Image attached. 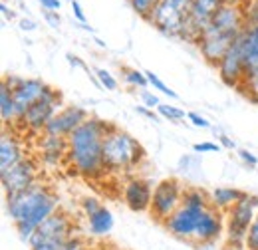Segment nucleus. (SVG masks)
Returning a JSON list of instances; mask_svg holds the SVG:
<instances>
[{"label": "nucleus", "mask_w": 258, "mask_h": 250, "mask_svg": "<svg viewBox=\"0 0 258 250\" xmlns=\"http://www.w3.org/2000/svg\"><path fill=\"white\" fill-rule=\"evenodd\" d=\"M6 215L12 222L14 230L22 240H30L36 228L50 219L56 211H60V197L54 189L46 183H36L34 187L26 189L22 193L4 197Z\"/></svg>", "instance_id": "nucleus-1"}, {"label": "nucleus", "mask_w": 258, "mask_h": 250, "mask_svg": "<svg viewBox=\"0 0 258 250\" xmlns=\"http://www.w3.org/2000/svg\"><path fill=\"white\" fill-rule=\"evenodd\" d=\"M111 125L113 123L105 119L90 115L86 123L80 125L68 137V167L74 171V175L88 181H97L107 173L103 165V139Z\"/></svg>", "instance_id": "nucleus-2"}, {"label": "nucleus", "mask_w": 258, "mask_h": 250, "mask_svg": "<svg viewBox=\"0 0 258 250\" xmlns=\"http://www.w3.org/2000/svg\"><path fill=\"white\" fill-rule=\"evenodd\" d=\"M147 159L145 147L125 129L113 123L103 139V165L111 175H125Z\"/></svg>", "instance_id": "nucleus-3"}, {"label": "nucleus", "mask_w": 258, "mask_h": 250, "mask_svg": "<svg viewBox=\"0 0 258 250\" xmlns=\"http://www.w3.org/2000/svg\"><path fill=\"white\" fill-rule=\"evenodd\" d=\"M258 215V195L246 193L228 213H226V228L223 238V250H246V234Z\"/></svg>", "instance_id": "nucleus-4"}, {"label": "nucleus", "mask_w": 258, "mask_h": 250, "mask_svg": "<svg viewBox=\"0 0 258 250\" xmlns=\"http://www.w3.org/2000/svg\"><path fill=\"white\" fill-rule=\"evenodd\" d=\"M64 107V97L62 92L56 90L54 86L48 84V90L40 101H36L32 107L24 113V117L18 121V127L34 137H40L46 133L48 123L56 117V113Z\"/></svg>", "instance_id": "nucleus-5"}, {"label": "nucleus", "mask_w": 258, "mask_h": 250, "mask_svg": "<svg viewBox=\"0 0 258 250\" xmlns=\"http://www.w3.org/2000/svg\"><path fill=\"white\" fill-rule=\"evenodd\" d=\"M183 195H185V185L181 183V179L165 177L161 181H157L155 189H153V201H151L149 217L157 220L159 224H163L181 207Z\"/></svg>", "instance_id": "nucleus-6"}, {"label": "nucleus", "mask_w": 258, "mask_h": 250, "mask_svg": "<svg viewBox=\"0 0 258 250\" xmlns=\"http://www.w3.org/2000/svg\"><path fill=\"white\" fill-rule=\"evenodd\" d=\"M40 161L38 157L26 155L20 163H16L14 167H10L8 171L0 173V185L4 197L22 193L26 189L34 187L36 183H40Z\"/></svg>", "instance_id": "nucleus-7"}, {"label": "nucleus", "mask_w": 258, "mask_h": 250, "mask_svg": "<svg viewBox=\"0 0 258 250\" xmlns=\"http://www.w3.org/2000/svg\"><path fill=\"white\" fill-rule=\"evenodd\" d=\"M76 234H78V230H76L74 217L68 211L60 209L36 228V232L30 236V240L26 244L30 246V244H38L44 240H70Z\"/></svg>", "instance_id": "nucleus-8"}, {"label": "nucleus", "mask_w": 258, "mask_h": 250, "mask_svg": "<svg viewBox=\"0 0 258 250\" xmlns=\"http://www.w3.org/2000/svg\"><path fill=\"white\" fill-rule=\"evenodd\" d=\"M226 228V217L225 213L217 211L215 207H209L207 211H203L197 232L193 238V246L203 248V246H221L223 238H225Z\"/></svg>", "instance_id": "nucleus-9"}, {"label": "nucleus", "mask_w": 258, "mask_h": 250, "mask_svg": "<svg viewBox=\"0 0 258 250\" xmlns=\"http://www.w3.org/2000/svg\"><path fill=\"white\" fill-rule=\"evenodd\" d=\"M203 211H207V209H199V207H191V205L181 203V207L163 222V228H165L173 238L191 244Z\"/></svg>", "instance_id": "nucleus-10"}, {"label": "nucleus", "mask_w": 258, "mask_h": 250, "mask_svg": "<svg viewBox=\"0 0 258 250\" xmlns=\"http://www.w3.org/2000/svg\"><path fill=\"white\" fill-rule=\"evenodd\" d=\"M153 189H155V185L149 179L139 177V175H131L123 183L121 199H123V203H125L129 211L149 215L151 201H153Z\"/></svg>", "instance_id": "nucleus-11"}, {"label": "nucleus", "mask_w": 258, "mask_h": 250, "mask_svg": "<svg viewBox=\"0 0 258 250\" xmlns=\"http://www.w3.org/2000/svg\"><path fill=\"white\" fill-rule=\"evenodd\" d=\"M219 78L230 88H238L244 74H246V62H244V52H242V32L236 36L232 42L230 50L225 54V58L217 66Z\"/></svg>", "instance_id": "nucleus-12"}, {"label": "nucleus", "mask_w": 258, "mask_h": 250, "mask_svg": "<svg viewBox=\"0 0 258 250\" xmlns=\"http://www.w3.org/2000/svg\"><path fill=\"white\" fill-rule=\"evenodd\" d=\"M36 149H38V161L42 167L46 169H58L62 165H68V137H58V135H50L44 133L38 137L36 141Z\"/></svg>", "instance_id": "nucleus-13"}, {"label": "nucleus", "mask_w": 258, "mask_h": 250, "mask_svg": "<svg viewBox=\"0 0 258 250\" xmlns=\"http://www.w3.org/2000/svg\"><path fill=\"white\" fill-rule=\"evenodd\" d=\"M244 28H246L244 10L242 6H232V4H223L211 18V24L207 26V30L232 36V38H236Z\"/></svg>", "instance_id": "nucleus-14"}, {"label": "nucleus", "mask_w": 258, "mask_h": 250, "mask_svg": "<svg viewBox=\"0 0 258 250\" xmlns=\"http://www.w3.org/2000/svg\"><path fill=\"white\" fill-rule=\"evenodd\" d=\"M90 119V111L82 105H64L56 117L48 123L46 133L50 135H58V137H70L80 125H84Z\"/></svg>", "instance_id": "nucleus-15"}, {"label": "nucleus", "mask_w": 258, "mask_h": 250, "mask_svg": "<svg viewBox=\"0 0 258 250\" xmlns=\"http://www.w3.org/2000/svg\"><path fill=\"white\" fill-rule=\"evenodd\" d=\"M185 20H187V14L169 6L167 2H159L157 8L153 10L151 18L147 20L153 28L165 34V36H171V38H181L183 34V26H185Z\"/></svg>", "instance_id": "nucleus-16"}, {"label": "nucleus", "mask_w": 258, "mask_h": 250, "mask_svg": "<svg viewBox=\"0 0 258 250\" xmlns=\"http://www.w3.org/2000/svg\"><path fill=\"white\" fill-rule=\"evenodd\" d=\"M48 90V84L44 80L38 78H22V82L12 90L14 95V103H16V113H18V121L24 117V113L32 107L36 101H40ZM16 121V125H18Z\"/></svg>", "instance_id": "nucleus-17"}, {"label": "nucleus", "mask_w": 258, "mask_h": 250, "mask_svg": "<svg viewBox=\"0 0 258 250\" xmlns=\"http://www.w3.org/2000/svg\"><path fill=\"white\" fill-rule=\"evenodd\" d=\"M234 40L236 38H232V36H225V34H215V32L211 30H205L203 36L199 38V42H197V48H199V52H201V56H203L205 62L217 68L219 62L225 58L226 52L230 50V46H232Z\"/></svg>", "instance_id": "nucleus-18"}, {"label": "nucleus", "mask_w": 258, "mask_h": 250, "mask_svg": "<svg viewBox=\"0 0 258 250\" xmlns=\"http://www.w3.org/2000/svg\"><path fill=\"white\" fill-rule=\"evenodd\" d=\"M26 157L22 139L14 133V129H2L0 137V173L8 171L16 163H20Z\"/></svg>", "instance_id": "nucleus-19"}, {"label": "nucleus", "mask_w": 258, "mask_h": 250, "mask_svg": "<svg viewBox=\"0 0 258 250\" xmlns=\"http://www.w3.org/2000/svg\"><path fill=\"white\" fill-rule=\"evenodd\" d=\"M246 195V191L238 187H228V185H223V187H215L213 191H209V197H211V207H215L217 211L221 213H228L242 197Z\"/></svg>", "instance_id": "nucleus-20"}, {"label": "nucleus", "mask_w": 258, "mask_h": 250, "mask_svg": "<svg viewBox=\"0 0 258 250\" xmlns=\"http://www.w3.org/2000/svg\"><path fill=\"white\" fill-rule=\"evenodd\" d=\"M86 222H88V230H90V236L94 238H105L113 226H115V219H113V213L103 205L101 209H97L94 215L86 217Z\"/></svg>", "instance_id": "nucleus-21"}, {"label": "nucleus", "mask_w": 258, "mask_h": 250, "mask_svg": "<svg viewBox=\"0 0 258 250\" xmlns=\"http://www.w3.org/2000/svg\"><path fill=\"white\" fill-rule=\"evenodd\" d=\"M0 117L4 129H14L18 121V113H16V103H14V95L12 90L0 82Z\"/></svg>", "instance_id": "nucleus-22"}, {"label": "nucleus", "mask_w": 258, "mask_h": 250, "mask_svg": "<svg viewBox=\"0 0 258 250\" xmlns=\"http://www.w3.org/2000/svg\"><path fill=\"white\" fill-rule=\"evenodd\" d=\"M242 52H244L246 68L258 66V26L242 30Z\"/></svg>", "instance_id": "nucleus-23"}, {"label": "nucleus", "mask_w": 258, "mask_h": 250, "mask_svg": "<svg viewBox=\"0 0 258 250\" xmlns=\"http://www.w3.org/2000/svg\"><path fill=\"white\" fill-rule=\"evenodd\" d=\"M236 90L242 92L252 103H258V66L246 68V74H244V78Z\"/></svg>", "instance_id": "nucleus-24"}, {"label": "nucleus", "mask_w": 258, "mask_h": 250, "mask_svg": "<svg viewBox=\"0 0 258 250\" xmlns=\"http://www.w3.org/2000/svg\"><path fill=\"white\" fill-rule=\"evenodd\" d=\"M121 78L123 82L131 86V88H137V90H145L149 88V80L145 76V72L137 70V68H129V66H123L121 68Z\"/></svg>", "instance_id": "nucleus-25"}, {"label": "nucleus", "mask_w": 258, "mask_h": 250, "mask_svg": "<svg viewBox=\"0 0 258 250\" xmlns=\"http://www.w3.org/2000/svg\"><path fill=\"white\" fill-rule=\"evenodd\" d=\"M155 111L159 113V117L167 119L169 123H179V121H185V117H187L185 109H181V107H177L173 103H161Z\"/></svg>", "instance_id": "nucleus-26"}, {"label": "nucleus", "mask_w": 258, "mask_h": 250, "mask_svg": "<svg viewBox=\"0 0 258 250\" xmlns=\"http://www.w3.org/2000/svg\"><path fill=\"white\" fill-rule=\"evenodd\" d=\"M159 2H161V0H129L131 8H133L143 20H149V18H151V14H153V10L157 8Z\"/></svg>", "instance_id": "nucleus-27"}, {"label": "nucleus", "mask_w": 258, "mask_h": 250, "mask_svg": "<svg viewBox=\"0 0 258 250\" xmlns=\"http://www.w3.org/2000/svg\"><path fill=\"white\" fill-rule=\"evenodd\" d=\"M145 76H147V80H149V88H153V92H159V94L167 95V97H171V99H177L179 95H177V92H173L165 82H163L161 78L157 76V74H153V72H145Z\"/></svg>", "instance_id": "nucleus-28"}, {"label": "nucleus", "mask_w": 258, "mask_h": 250, "mask_svg": "<svg viewBox=\"0 0 258 250\" xmlns=\"http://www.w3.org/2000/svg\"><path fill=\"white\" fill-rule=\"evenodd\" d=\"M94 74H96V78H97V84H99L105 92H115V90L119 88V84H117L115 76H111L105 68H96V70H94Z\"/></svg>", "instance_id": "nucleus-29"}, {"label": "nucleus", "mask_w": 258, "mask_h": 250, "mask_svg": "<svg viewBox=\"0 0 258 250\" xmlns=\"http://www.w3.org/2000/svg\"><path fill=\"white\" fill-rule=\"evenodd\" d=\"M244 10V20H246V28L258 26V0H246L242 4Z\"/></svg>", "instance_id": "nucleus-30"}, {"label": "nucleus", "mask_w": 258, "mask_h": 250, "mask_svg": "<svg viewBox=\"0 0 258 250\" xmlns=\"http://www.w3.org/2000/svg\"><path fill=\"white\" fill-rule=\"evenodd\" d=\"M103 207V203L96 199V197H84L82 201H80V209H82V215L84 217H90V215H94L97 209H101Z\"/></svg>", "instance_id": "nucleus-31"}, {"label": "nucleus", "mask_w": 258, "mask_h": 250, "mask_svg": "<svg viewBox=\"0 0 258 250\" xmlns=\"http://www.w3.org/2000/svg\"><path fill=\"white\" fill-rule=\"evenodd\" d=\"M139 97H141V105H145V107H149V109H157L163 103L161 99H159V95L153 94L149 88L139 90Z\"/></svg>", "instance_id": "nucleus-32"}, {"label": "nucleus", "mask_w": 258, "mask_h": 250, "mask_svg": "<svg viewBox=\"0 0 258 250\" xmlns=\"http://www.w3.org/2000/svg\"><path fill=\"white\" fill-rule=\"evenodd\" d=\"M66 250H96L94 244L84 236V234H76L72 236V240L68 242V248Z\"/></svg>", "instance_id": "nucleus-33"}, {"label": "nucleus", "mask_w": 258, "mask_h": 250, "mask_svg": "<svg viewBox=\"0 0 258 250\" xmlns=\"http://www.w3.org/2000/svg\"><path fill=\"white\" fill-rule=\"evenodd\" d=\"M246 250H258V215L254 217L246 234Z\"/></svg>", "instance_id": "nucleus-34"}, {"label": "nucleus", "mask_w": 258, "mask_h": 250, "mask_svg": "<svg viewBox=\"0 0 258 250\" xmlns=\"http://www.w3.org/2000/svg\"><path fill=\"white\" fill-rule=\"evenodd\" d=\"M193 151L195 153H201V155H205V153H217V151H221V145L215 143V141H201V143H195Z\"/></svg>", "instance_id": "nucleus-35"}, {"label": "nucleus", "mask_w": 258, "mask_h": 250, "mask_svg": "<svg viewBox=\"0 0 258 250\" xmlns=\"http://www.w3.org/2000/svg\"><path fill=\"white\" fill-rule=\"evenodd\" d=\"M187 119H189V123L199 127V129H213V123L207 117H203L201 113H197V111H189L187 113Z\"/></svg>", "instance_id": "nucleus-36"}, {"label": "nucleus", "mask_w": 258, "mask_h": 250, "mask_svg": "<svg viewBox=\"0 0 258 250\" xmlns=\"http://www.w3.org/2000/svg\"><path fill=\"white\" fill-rule=\"evenodd\" d=\"M236 155L238 159L248 167V169H256L258 167V157L252 153V151H248V149H236Z\"/></svg>", "instance_id": "nucleus-37"}, {"label": "nucleus", "mask_w": 258, "mask_h": 250, "mask_svg": "<svg viewBox=\"0 0 258 250\" xmlns=\"http://www.w3.org/2000/svg\"><path fill=\"white\" fill-rule=\"evenodd\" d=\"M213 131H215V139H217V143H219L221 147L230 149V151H232V149H236V143H234V141H232V139H230L226 133H223L221 129H213Z\"/></svg>", "instance_id": "nucleus-38"}, {"label": "nucleus", "mask_w": 258, "mask_h": 250, "mask_svg": "<svg viewBox=\"0 0 258 250\" xmlns=\"http://www.w3.org/2000/svg\"><path fill=\"white\" fill-rule=\"evenodd\" d=\"M70 4H72V12H74V18H76V20H78L82 26H88V18H86V12H84L82 4H80L78 0H72Z\"/></svg>", "instance_id": "nucleus-39"}, {"label": "nucleus", "mask_w": 258, "mask_h": 250, "mask_svg": "<svg viewBox=\"0 0 258 250\" xmlns=\"http://www.w3.org/2000/svg\"><path fill=\"white\" fill-rule=\"evenodd\" d=\"M44 20L50 24V28H54V30H58L60 28V24H62V18H60V14L56 12V10H44Z\"/></svg>", "instance_id": "nucleus-40"}, {"label": "nucleus", "mask_w": 258, "mask_h": 250, "mask_svg": "<svg viewBox=\"0 0 258 250\" xmlns=\"http://www.w3.org/2000/svg\"><path fill=\"white\" fill-rule=\"evenodd\" d=\"M163 2H167L169 6H173V8H177V10L185 12V14H189V8L193 4V0H163Z\"/></svg>", "instance_id": "nucleus-41"}, {"label": "nucleus", "mask_w": 258, "mask_h": 250, "mask_svg": "<svg viewBox=\"0 0 258 250\" xmlns=\"http://www.w3.org/2000/svg\"><path fill=\"white\" fill-rule=\"evenodd\" d=\"M66 60H68V64H70L72 68H80V70H84V72H88V74H90L88 64L84 62L82 58H78V56H74V54H66Z\"/></svg>", "instance_id": "nucleus-42"}, {"label": "nucleus", "mask_w": 258, "mask_h": 250, "mask_svg": "<svg viewBox=\"0 0 258 250\" xmlns=\"http://www.w3.org/2000/svg\"><path fill=\"white\" fill-rule=\"evenodd\" d=\"M135 111H137L139 115H143V117L151 119V121H157V117H159V113H157L155 109H149V107H145V105H137V107H135Z\"/></svg>", "instance_id": "nucleus-43"}, {"label": "nucleus", "mask_w": 258, "mask_h": 250, "mask_svg": "<svg viewBox=\"0 0 258 250\" xmlns=\"http://www.w3.org/2000/svg\"><path fill=\"white\" fill-rule=\"evenodd\" d=\"M18 26H20L22 32H34L38 28V24L34 22L32 18H20V20H18Z\"/></svg>", "instance_id": "nucleus-44"}, {"label": "nucleus", "mask_w": 258, "mask_h": 250, "mask_svg": "<svg viewBox=\"0 0 258 250\" xmlns=\"http://www.w3.org/2000/svg\"><path fill=\"white\" fill-rule=\"evenodd\" d=\"M38 2L44 10H56L58 12L62 8V0H38Z\"/></svg>", "instance_id": "nucleus-45"}, {"label": "nucleus", "mask_w": 258, "mask_h": 250, "mask_svg": "<svg viewBox=\"0 0 258 250\" xmlns=\"http://www.w3.org/2000/svg\"><path fill=\"white\" fill-rule=\"evenodd\" d=\"M0 10H2V16H4L6 20H14V18H16V12H14L12 8H8V4H6V2H2V4H0Z\"/></svg>", "instance_id": "nucleus-46"}, {"label": "nucleus", "mask_w": 258, "mask_h": 250, "mask_svg": "<svg viewBox=\"0 0 258 250\" xmlns=\"http://www.w3.org/2000/svg\"><path fill=\"white\" fill-rule=\"evenodd\" d=\"M246 0H225V4H232V6H242Z\"/></svg>", "instance_id": "nucleus-47"}, {"label": "nucleus", "mask_w": 258, "mask_h": 250, "mask_svg": "<svg viewBox=\"0 0 258 250\" xmlns=\"http://www.w3.org/2000/svg\"><path fill=\"white\" fill-rule=\"evenodd\" d=\"M96 44H97V46H99V48H105V42H101L99 38H96Z\"/></svg>", "instance_id": "nucleus-48"}, {"label": "nucleus", "mask_w": 258, "mask_h": 250, "mask_svg": "<svg viewBox=\"0 0 258 250\" xmlns=\"http://www.w3.org/2000/svg\"><path fill=\"white\" fill-rule=\"evenodd\" d=\"M70 2H72V0H70Z\"/></svg>", "instance_id": "nucleus-49"}]
</instances>
